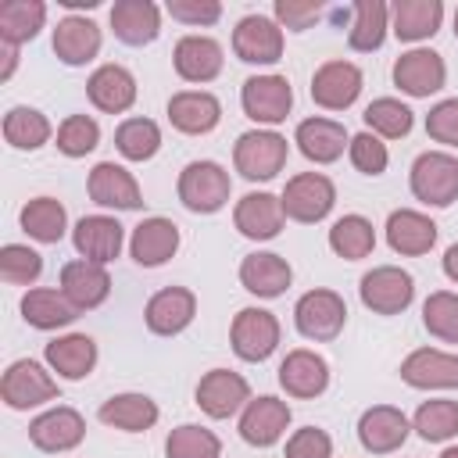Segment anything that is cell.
<instances>
[{"label": "cell", "mask_w": 458, "mask_h": 458, "mask_svg": "<svg viewBox=\"0 0 458 458\" xmlns=\"http://www.w3.org/2000/svg\"><path fill=\"white\" fill-rule=\"evenodd\" d=\"M279 318L268 308H240L229 326V344L243 361H265L279 347Z\"/></svg>", "instance_id": "8"}, {"label": "cell", "mask_w": 458, "mask_h": 458, "mask_svg": "<svg viewBox=\"0 0 458 458\" xmlns=\"http://www.w3.org/2000/svg\"><path fill=\"white\" fill-rule=\"evenodd\" d=\"M61 290L64 297L79 308V311H89V308H100L111 293V276L104 265L97 261H86V258H75L68 265H61Z\"/></svg>", "instance_id": "30"}, {"label": "cell", "mask_w": 458, "mask_h": 458, "mask_svg": "<svg viewBox=\"0 0 458 458\" xmlns=\"http://www.w3.org/2000/svg\"><path fill=\"white\" fill-rule=\"evenodd\" d=\"M358 297L376 315H401L415 301V279L401 265H376L361 276Z\"/></svg>", "instance_id": "7"}, {"label": "cell", "mask_w": 458, "mask_h": 458, "mask_svg": "<svg viewBox=\"0 0 458 458\" xmlns=\"http://www.w3.org/2000/svg\"><path fill=\"white\" fill-rule=\"evenodd\" d=\"M347 157H351V165H354L361 175H383L386 165H390V150H386V143H383L379 136H372L369 129L358 132V136H351Z\"/></svg>", "instance_id": "49"}, {"label": "cell", "mask_w": 458, "mask_h": 458, "mask_svg": "<svg viewBox=\"0 0 458 458\" xmlns=\"http://www.w3.org/2000/svg\"><path fill=\"white\" fill-rule=\"evenodd\" d=\"M344 322H347V304L336 290L315 286V290L301 293L297 304H293V326L304 340L329 344L344 333Z\"/></svg>", "instance_id": "4"}, {"label": "cell", "mask_w": 458, "mask_h": 458, "mask_svg": "<svg viewBox=\"0 0 458 458\" xmlns=\"http://www.w3.org/2000/svg\"><path fill=\"white\" fill-rule=\"evenodd\" d=\"M454 36H458V11H454Z\"/></svg>", "instance_id": "58"}, {"label": "cell", "mask_w": 458, "mask_h": 458, "mask_svg": "<svg viewBox=\"0 0 458 458\" xmlns=\"http://www.w3.org/2000/svg\"><path fill=\"white\" fill-rule=\"evenodd\" d=\"M293 143H297V150H301L308 161H315V165H333V161H340L344 150L351 147V136H347V129H344L340 122L322 118V114H311V118H304V122L297 125Z\"/></svg>", "instance_id": "24"}, {"label": "cell", "mask_w": 458, "mask_h": 458, "mask_svg": "<svg viewBox=\"0 0 458 458\" xmlns=\"http://www.w3.org/2000/svg\"><path fill=\"white\" fill-rule=\"evenodd\" d=\"M279 386H283L290 397L311 401V397L326 394V386H329V361H326L318 351L297 347V351H290V354L279 361Z\"/></svg>", "instance_id": "22"}, {"label": "cell", "mask_w": 458, "mask_h": 458, "mask_svg": "<svg viewBox=\"0 0 458 458\" xmlns=\"http://www.w3.org/2000/svg\"><path fill=\"white\" fill-rule=\"evenodd\" d=\"M444 276H447L451 283H458V243H451V247L444 250Z\"/></svg>", "instance_id": "54"}, {"label": "cell", "mask_w": 458, "mask_h": 458, "mask_svg": "<svg viewBox=\"0 0 458 458\" xmlns=\"http://www.w3.org/2000/svg\"><path fill=\"white\" fill-rule=\"evenodd\" d=\"M165 458H222V440L197 422H182L165 437Z\"/></svg>", "instance_id": "45"}, {"label": "cell", "mask_w": 458, "mask_h": 458, "mask_svg": "<svg viewBox=\"0 0 458 458\" xmlns=\"http://www.w3.org/2000/svg\"><path fill=\"white\" fill-rule=\"evenodd\" d=\"M411 197L426 208H451L458 200V157L447 150H422L408 172Z\"/></svg>", "instance_id": "2"}, {"label": "cell", "mask_w": 458, "mask_h": 458, "mask_svg": "<svg viewBox=\"0 0 458 458\" xmlns=\"http://www.w3.org/2000/svg\"><path fill=\"white\" fill-rule=\"evenodd\" d=\"M361 86H365L361 68L344 61V57H336V61H326V64L315 68V75H311V100L318 107H326V111H347L358 100Z\"/></svg>", "instance_id": "14"}, {"label": "cell", "mask_w": 458, "mask_h": 458, "mask_svg": "<svg viewBox=\"0 0 458 458\" xmlns=\"http://www.w3.org/2000/svg\"><path fill=\"white\" fill-rule=\"evenodd\" d=\"M86 437V419L68 408V404H57V408H47L39 411L32 422H29V440L36 451H47V454H64L72 447H79Z\"/></svg>", "instance_id": "12"}, {"label": "cell", "mask_w": 458, "mask_h": 458, "mask_svg": "<svg viewBox=\"0 0 458 458\" xmlns=\"http://www.w3.org/2000/svg\"><path fill=\"white\" fill-rule=\"evenodd\" d=\"M43 361L50 372H57L61 379H86L97 365V344L93 336L86 333H64V336H54L47 347H43Z\"/></svg>", "instance_id": "31"}, {"label": "cell", "mask_w": 458, "mask_h": 458, "mask_svg": "<svg viewBox=\"0 0 458 458\" xmlns=\"http://www.w3.org/2000/svg\"><path fill=\"white\" fill-rule=\"evenodd\" d=\"M0 276L11 286H32L43 276V254L29 243H4L0 247Z\"/></svg>", "instance_id": "47"}, {"label": "cell", "mask_w": 458, "mask_h": 458, "mask_svg": "<svg viewBox=\"0 0 458 458\" xmlns=\"http://www.w3.org/2000/svg\"><path fill=\"white\" fill-rule=\"evenodd\" d=\"M408 433H411V422L394 404H372L358 419V440L372 454H394L408 440Z\"/></svg>", "instance_id": "19"}, {"label": "cell", "mask_w": 458, "mask_h": 458, "mask_svg": "<svg viewBox=\"0 0 458 458\" xmlns=\"http://www.w3.org/2000/svg\"><path fill=\"white\" fill-rule=\"evenodd\" d=\"M390 32V7L383 0H358L351 7V29H347V47L358 54H372L383 47Z\"/></svg>", "instance_id": "37"}, {"label": "cell", "mask_w": 458, "mask_h": 458, "mask_svg": "<svg viewBox=\"0 0 458 458\" xmlns=\"http://www.w3.org/2000/svg\"><path fill=\"white\" fill-rule=\"evenodd\" d=\"M175 193H179V204L193 215H215L229 204V193H233V179L229 172L218 165V161H190L182 172H179V182H175Z\"/></svg>", "instance_id": "1"}, {"label": "cell", "mask_w": 458, "mask_h": 458, "mask_svg": "<svg viewBox=\"0 0 458 458\" xmlns=\"http://www.w3.org/2000/svg\"><path fill=\"white\" fill-rule=\"evenodd\" d=\"M64 7H97L100 0H61Z\"/></svg>", "instance_id": "56"}, {"label": "cell", "mask_w": 458, "mask_h": 458, "mask_svg": "<svg viewBox=\"0 0 458 458\" xmlns=\"http://www.w3.org/2000/svg\"><path fill=\"white\" fill-rule=\"evenodd\" d=\"M86 193L93 204L100 208H114V211H136L143 204V193H140V182L129 168L114 165V161H100L93 165L89 179H86Z\"/></svg>", "instance_id": "17"}, {"label": "cell", "mask_w": 458, "mask_h": 458, "mask_svg": "<svg viewBox=\"0 0 458 458\" xmlns=\"http://www.w3.org/2000/svg\"><path fill=\"white\" fill-rule=\"evenodd\" d=\"M422 326L440 344H458V293L437 290L422 301Z\"/></svg>", "instance_id": "46"}, {"label": "cell", "mask_w": 458, "mask_h": 458, "mask_svg": "<svg viewBox=\"0 0 458 458\" xmlns=\"http://www.w3.org/2000/svg\"><path fill=\"white\" fill-rule=\"evenodd\" d=\"M72 243H75V254L86 258V261H97V265H107L122 254V243H125V225L111 215H82L72 229Z\"/></svg>", "instance_id": "18"}, {"label": "cell", "mask_w": 458, "mask_h": 458, "mask_svg": "<svg viewBox=\"0 0 458 458\" xmlns=\"http://www.w3.org/2000/svg\"><path fill=\"white\" fill-rule=\"evenodd\" d=\"M279 200H283L286 218H293V222H301V225H315V222H322V218L333 211V204H336V186H333V179L322 175V172H301V175L286 179Z\"/></svg>", "instance_id": "6"}, {"label": "cell", "mask_w": 458, "mask_h": 458, "mask_svg": "<svg viewBox=\"0 0 458 458\" xmlns=\"http://www.w3.org/2000/svg\"><path fill=\"white\" fill-rule=\"evenodd\" d=\"M322 18V4H301V0H276V21L279 29L304 32Z\"/></svg>", "instance_id": "53"}, {"label": "cell", "mask_w": 458, "mask_h": 458, "mask_svg": "<svg viewBox=\"0 0 458 458\" xmlns=\"http://www.w3.org/2000/svg\"><path fill=\"white\" fill-rule=\"evenodd\" d=\"M329 250L344 261H361L376 250V229L365 215H344L329 225Z\"/></svg>", "instance_id": "39"}, {"label": "cell", "mask_w": 458, "mask_h": 458, "mask_svg": "<svg viewBox=\"0 0 458 458\" xmlns=\"http://www.w3.org/2000/svg\"><path fill=\"white\" fill-rule=\"evenodd\" d=\"M86 97L97 111L104 114H122L136 104V79L125 64H100L89 79H86Z\"/></svg>", "instance_id": "26"}, {"label": "cell", "mask_w": 458, "mask_h": 458, "mask_svg": "<svg viewBox=\"0 0 458 458\" xmlns=\"http://www.w3.org/2000/svg\"><path fill=\"white\" fill-rule=\"evenodd\" d=\"M50 132H54L50 129V118L43 111H36V107L18 104V107H11L4 114V140L14 150H39L50 140Z\"/></svg>", "instance_id": "42"}, {"label": "cell", "mask_w": 458, "mask_h": 458, "mask_svg": "<svg viewBox=\"0 0 458 458\" xmlns=\"http://www.w3.org/2000/svg\"><path fill=\"white\" fill-rule=\"evenodd\" d=\"M114 147L125 161H150L161 150V129L154 118L132 114L114 129Z\"/></svg>", "instance_id": "43"}, {"label": "cell", "mask_w": 458, "mask_h": 458, "mask_svg": "<svg viewBox=\"0 0 458 458\" xmlns=\"http://www.w3.org/2000/svg\"><path fill=\"white\" fill-rule=\"evenodd\" d=\"M50 43H54L57 61H64L68 68H79V64H89V61L100 54L104 36H100V25H97L93 18H86V14H68V18L57 21Z\"/></svg>", "instance_id": "23"}, {"label": "cell", "mask_w": 458, "mask_h": 458, "mask_svg": "<svg viewBox=\"0 0 458 458\" xmlns=\"http://www.w3.org/2000/svg\"><path fill=\"white\" fill-rule=\"evenodd\" d=\"M283 222H286V211H283V200L276 193H247L236 200L233 208V225L240 229V236L247 240H276L283 233Z\"/></svg>", "instance_id": "20"}, {"label": "cell", "mask_w": 458, "mask_h": 458, "mask_svg": "<svg viewBox=\"0 0 458 458\" xmlns=\"http://www.w3.org/2000/svg\"><path fill=\"white\" fill-rule=\"evenodd\" d=\"M426 132H429V140L458 150V97H447V100H440V104L429 107Z\"/></svg>", "instance_id": "50"}, {"label": "cell", "mask_w": 458, "mask_h": 458, "mask_svg": "<svg viewBox=\"0 0 458 458\" xmlns=\"http://www.w3.org/2000/svg\"><path fill=\"white\" fill-rule=\"evenodd\" d=\"M411 429L426 444H444V440L458 437V401H447V397L422 401L419 411L411 415Z\"/></svg>", "instance_id": "44"}, {"label": "cell", "mask_w": 458, "mask_h": 458, "mask_svg": "<svg viewBox=\"0 0 458 458\" xmlns=\"http://www.w3.org/2000/svg\"><path fill=\"white\" fill-rule=\"evenodd\" d=\"M18 222H21V229H25L32 240H39V243H57V240L68 233V211H64V204L54 200V197H32V200L21 208Z\"/></svg>", "instance_id": "40"}, {"label": "cell", "mask_w": 458, "mask_h": 458, "mask_svg": "<svg viewBox=\"0 0 458 458\" xmlns=\"http://www.w3.org/2000/svg\"><path fill=\"white\" fill-rule=\"evenodd\" d=\"M386 243L394 254H404V258L429 254L437 243V222L415 208H397L386 218Z\"/></svg>", "instance_id": "29"}, {"label": "cell", "mask_w": 458, "mask_h": 458, "mask_svg": "<svg viewBox=\"0 0 458 458\" xmlns=\"http://www.w3.org/2000/svg\"><path fill=\"white\" fill-rule=\"evenodd\" d=\"M21 318L32 329H61L79 318V308L64 297V290L54 286H32L21 297Z\"/></svg>", "instance_id": "36"}, {"label": "cell", "mask_w": 458, "mask_h": 458, "mask_svg": "<svg viewBox=\"0 0 458 458\" xmlns=\"http://www.w3.org/2000/svg\"><path fill=\"white\" fill-rule=\"evenodd\" d=\"M397 372L415 390H458V354L440 347H415Z\"/></svg>", "instance_id": "16"}, {"label": "cell", "mask_w": 458, "mask_h": 458, "mask_svg": "<svg viewBox=\"0 0 458 458\" xmlns=\"http://www.w3.org/2000/svg\"><path fill=\"white\" fill-rule=\"evenodd\" d=\"M233 54L243 64H276L283 57V29L276 18L247 14L233 29Z\"/></svg>", "instance_id": "13"}, {"label": "cell", "mask_w": 458, "mask_h": 458, "mask_svg": "<svg viewBox=\"0 0 458 458\" xmlns=\"http://www.w3.org/2000/svg\"><path fill=\"white\" fill-rule=\"evenodd\" d=\"M0 50H4V68H0V79H11V72H14V64H18V47L0 43Z\"/></svg>", "instance_id": "55"}, {"label": "cell", "mask_w": 458, "mask_h": 458, "mask_svg": "<svg viewBox=\"0 0 458 458\" xmlns=\"http://www.w3.org/2000/svg\"><path fill=\"white\" fill-rule=\"evenodd\" d=\"M361 122H365V129H369L372 136H379V140H401V136L411 132L415 111H411L404 100H397V97H376V100L361 111Z\"/></svg>", "instance_id": "41"}, {"label": "cell", "mask_w": 458, "mask_h": 458, "mask_svg": "<svg viewBox=\"0 0 458 458\" xmlns=\"http://www.w3.org/2000/svg\"><path fill=\"white\" fill-rule=\"evenodd\" d=\"M440 458H458V447H444V451H440Z\"/></svg>", "instance_id": "57"}, {"label": "cell", "mask_w": 458, "mask_h": 458, "mask_svg": "<svg viewBox=\"0 0 458 458\" xmlns=\"http://www.w3.org/2000/svg\"><path fill=\"white\" fill-rule=\"evenodd\" d=\"M290 419L293 415H290V404L286 401H279L272 394L250 397L247 408L240 411V440L250 444V447H272L286 433Z\"/></svg>", "instance_id": "15"}, {"label": "cell", "mask_w": 458, "mask_h": 458, "mask_svg": "<svg viewBox=\"0 0 458 458\" xmlns=\"http://www.w3.org/2000/svg\"><path fill=\"white\" fill-rule=\"evenodd\" d=\"M43 21H47L43 0H4L0 4V43L21 47V43L36 39Z\"/></svg>", "instance_id": "38"}, {"label": "cell", "mask_w": 458, "mask_h": 458, "mask_svg": "<svg viewBox=\"0 0 458 458\" xmlns=\"http://www.w3.org/2000/svg\"><path fill=\"white\" fill-rule=\"evenodd\" d=\"M197 315V293L186 286H165L157 290L147 308H143V322L154 336H175L182 333Z\"/></svg>", "instance_id": "21"}, {"label": "cell", "mask_w": 458, "mask_h": 458, "mask_svg": "<svg viewBox=\"0 0 458 458\" xmlns=\"http://www.w3.org/2000/svg\"><path fill=\"white\" fill-rule=\"evenodd\" d=\"M286 458H333V437L318 426L293 429L286 440Z\"/></svg>", "instance_id": "51"}, {"label": "cell", "mask_w": 458, "mask_h": 458, "mask_svg": "<svg viewBox=\"0 0 458 458\" xmlns=\"http://www.w3.org/2000/svg\"><path fill=\"white\" fill-rule=\"evenodd\" d=\"M97 419L111 429H122V433H147L154 429V422L161 419V408L154 397L147 394H114L107 397L100 408H97Z\"/></svg>", "instance_id": "33"}, {"label": "cell", "mask_w": 458, "mask_h": 458, "mask_svg": "<svg viewBox=\"0 0 458 458\" xmlns=\"http://www.w3.org/2000/svg\"><path fill=\"white\" fill-rule=\"evenodd\" d=\"M100 143V125L89 114H68L57 125V150L64 157H86Z\"/></svg>", "instance_id": "48"}, {"label": "cell", "mask_w": 458, "mask_h": 458, "mask_svg": "<svg viewBox=\"0 0 458 458\" xmlns=\"http://www.w3.org/2000/svg\"><path fill=\"white\" fill-rule=\"evenodd\" d=\"M286 136H279L276 129H250V132H240L236 136V147H233V165L243 179L250 182H265V179H276L286 165Z\"/></svg>", "instance_id": "3"}, {"label": "cell", "mask_w": 458, "mask_h": 458, "mask_svg": "<svg viewBox=\"0 0 458 458\" xmlns=\"http://www.w3.org/2000/svg\"><path fill=\"white\" fill-rule=\"evenodd\" d=\"M175 21H182V25H215L218 18H222V4L218 0H168V7H165Z\"/></svg>", "instance_id": "52"}, {"label": "cell", "mask_w": 458, "mask_h": 458, "mask_svg": "<svg viewBox=\"0 0 458 458\" xmlns=\"http://www.w3.org/2000/svg\"><path fill=\"white\" fill-rule=\"evenodd\" d=\"M240 283H243L247 293L272 301V297H283L286 293V286L293 283V268H290V261L283 254L254 250V254H247L240 261Z\"/></svg>", "instance_id": "27"}, {"label": "cell", "mask_w": 458, "mask_h": 458, "mask_svg": "<svg viewBox=\"0 0 458 458\" xmlns=\"http://www.w3.org/2000/svg\"><path fill=\"white\" fill-rule=\"evenodd\" d=\"M444 21V4L440 0H397L390 7V32L401 43H419L429 39Z\"/></svg>", "instance_id": "35"}, {"label": "cell", "mask_w": 458, "mask_h": 458, "mask_svg": "<svg viewBox=\"0 0 458 458\" xmlns=\"http://www.w3.org/2000/svg\"><path fill=\"white\" fill-rule=\"evenodd\" d=\"M111 32L125 47H147L161 32V11L150 0H118L111 7Z\"/></svg>", "instance_id": "34"}, {"label": "cell", "mask_w": 458, "mask_h": 458, "mask_svg": "<svg viewBox=\"0 0 458 458\" xmlns=\"http://www.w3.org/2000/svg\"><path fill=\"white\" fill-rule=\"evenodd\" d=\"M193 397H197V408H200L204 415H211V419H229V415H236V411L247 408L250 386H247V379H243L240 372H233V369H211V372L200 376Z\"/></svg>", "instance_id": "11"}, {"label": "cell", "mask_w": 458, "mask_h": 458, "mask_svg": "<svg viewBox=\"0 0 458 458\" xmlns=\"http://www.w3.org/2000/svg\"><path fill=\"white\" fill-rule=\"evenodd\" d=\"M0 397L7 408L29 411V408H39L47 401H61V386L36 358H18L7 365V372L0 379Z\"/></svg>", "instance_id": "5"}, {"label": "cell", "mask_w": 458, "mask_h": 458, "mask_svg": "<svg viewBox=\"0 0 458 458\" xmlns=\"http://www.w3.org/2000/svg\"><path fill=\"white\" fill-rule=\"evenodd\" d=\"M168 122L186 136H204L222 122V104L208 89H179L168 100Z\"/></svg>", "instance_id": "28"}, {"label": "cell", "mask_w": 458, "mask_h": 458, "mask_svg": "<svg viewBox=\"0 0 458 458\" xmlns=\"http://www.w3.org/2000/svg\"><path fill=\"white\" fill-rule=\"evenodd\" d=\"M447 82V64L429 47H411L394 61V86L408 97H433Z\"/></svg>", "instance_id": "10"}, {"label": "cell", "mask_w": 458, "mask_h": 458, "mask_svg": "<svg viewBox=\"0 0 458 458\" xmlns=\"http://www.w3.org/2000/svg\"><path fill=\"white\" fill-rule=\"evenodd\" d=\"M240 107L258 125H279L286 122L293 107V89L286 75H250L240 89Z\"/></svg>", "instance_id": "9"}, {"label": "cell", "mask_w": 458, "mask_h": 458, "mask_svg": "<svg viewBox=\"0 0 458 458\" xmlns=\"http://www.w3.org/2000/svg\"><path fill=\"white\" fill-rule=\"evenodd\" d=\"M222 47L211 36H182L172 50L175 75L182 82H211L222 72Z\"/></svg>", "instance_id": "32"}, {"label": "cell", "mask_w": 458, "mask_h": 458, "mask_svg": "<svg viewBox=\"0 0 458 458\" xmlns=\"http://www.w3.org/2000/svg\"><path fill=\"white\" fill-rule=\"evenodd\" d=\"M179 250V225L172 218L150 215L143 218L129 236V254L140 268H157Z\"/></svg>", "instance_id": "25"}]
</instances>
